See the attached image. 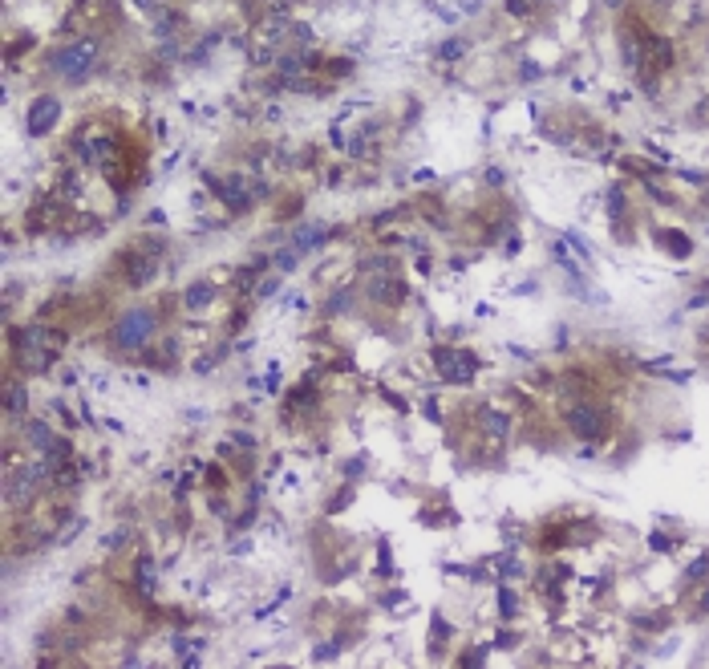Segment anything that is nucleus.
Masks as SVG:
<instances>
[{
    "mask_svg": "<svg viewBox=\"0 0 709 669\" xmlns=\"http://www.w3.org/2000/svg\"><path fill=\"white\" fill-rule=\"evenodd\" d=\"M25 434L33 438V446H41V450H49V446H53V438H49V430H45L41 422H28Z\"/></svg>",
    "mask_w": 709,
    "mask_h": 669,
    "instance_id": "nucleus-7",
    "label": "nucleus"
},
{
    "mask_svg": "<svg viewBox=\"0 0 709 669\" xmlns=\"http://www.w3.org/2000/svg\"><path fill=\"white\" fill-rule=\"evenodd\" d=\"M498 609H503V617H510V612H515V597H510L507 588L498 592Z\"/></svg>",
    "mask_w": 709,
    "mask_h": 669,
    "instance_id": "nucleus-9",
    "label": "nucleus"
},
{
    "mask_svg": "<svg viewBox=\"0 0 709 669\" xmlns=\"http://www.w3.org/2000/svg\"><path fill=\"white\" fill-rule=\"evenodd\" d=\"M567 426H571V434H580V438H600V434L608 430V410H604V406H592V402H580V406L567 410Z\"/></svg>",
    "mask_w": 709,
    "mask_h": 669,
    "instance_id": "nucleus-3",
    "label": "nucleus"
},
{
    "mask_svg": "<svg viewBox=\"0 0 709 669\" xmlns=\"http://www.w3.org/2000/svg\"><path fill=\"white\" fill-rule=\"evenodd\" d=\"M21 406H25V389H21V385H9V410H21Z\"/></svg>",
    "mask_w": 709,
    "mask_h": 669,
    "instance_id": "nucleus-8",
    "label": "nucleus"
},
{
    "mask_svg": "<svg viewBox=\"0 0 709 669\" xmlns=\"http://www.w3.org/2000/svg\"><path fill=\"white\" fill-rule=\"evenodd\" d=\"M705 568H709V555H701V560H697L693 568L685 572V580H697V576H701V572H705Z\"/></svg>",
    "mask_w": 709,
    "mask_h": 669,
    "instance_id": "nucleus-10",
    "label": "nucleus"
},
{
    "mask_svg": "<svg viewBox=\"0 0 709 669\" xmlns=\"http://www.w3.org/2000/svg\"><path fill=\"white\" fill-rule=\"evenodd\" d=\"M57 118H61V101L57 98H37L33 106H28V114H25V130L33 134V138H41V134L53 130Z\"/></svg>",
    "mask_w": 709,
    "mask_h": 669,
    "instance_id": "nucleus-4",
    "label": "nucleus"
},
{
    "mask_svg": "<svg viewBox=\"0 0 709 669\" xmlns=\"http://www.w3.org/2000/svg\"><path fill=\"white\" fill-rule=\"evenodd\" d=\"M183 300H186V309H207V304L215 300V288L211 284H191Z\"/></svg>",
    "mask_w": 709,
    "mask_h": 669,
    "instance_id": "nucleus-6",
    "label": "nucleus"
},
{
    "mask_svg": "<svg viewBox=\"0 0 709 669\" xmlns=\"http://www.w3.org/2000/svg\"><path fill=\"white\" fill-rule=\"evenodd\" d=\"M701 609H709V592H705V600H701Z\"/></svg>",
    "mask_w": 709,
    "mask_h": 669,
    "instance_id": "nucleus-12",
    "label": "nucleus"
},
{
    "mask_svg": "<svg viewBox=\"0 0 709 669\" xmlns=\"http://www.w3.org/2000/svg\"><path fill=\"white\" fill-rule=\"evenodd\" d=\"M155 272H158V260L142 256V260H134V268L126 272V280H130V284H146V280H150Z\"/></svg>",
    "mask_w": 709,
    "mask_h": 669,
    "instance_id": "nucleus-5",
    "label": "nucleus"
},
{
    "mask_svg": "<svg viewBox=\"0 0 709 669\" xmlns=\"http://www.w3.org/2000/svg\"><path fill=\"white\" fill-rule=\"evenodd\" d=\"M94 57H98V45L94 41H77L65 45L53 53V73H61L65 82H85L94 73Z\"/></svg>",
    "mask_w": 709,
    "mask_h": 669,
    "instance_id": "nucleus-1",
    "label": "nucleus"
},
{
    "mask_svg": "<svg viewBox=\"0 0 709 669\" xmlns=\"http://www.w3.org/2000/svg\"><path fill=\"white\" fill-rule=\"evenodd\" d=\"M320 657H325V661L328 657H337V645H316V661H320Z\"/></svg>",
    "mask_w": 709,
    "mask_h": 669,
    "instance_id": "nucleus-11",
    "label": "nucleus"
},
{
    "mask_svg": "<svg viewBox=\"0 0 709 669\" xmlns=\"http://www.w3.org/2000/svg\"><path fill=\"white\" fill-rule=\"evenodd\" d=\"M150 333H155V313L150 309H130L113 328V341H118V349H142L150 341Z\"/></svg>",
    "mask_w": 709,
    "mask_h": 669,
    "instance_id": "nucleus-2",
    "label": "nucleus"
}]
</instances>
